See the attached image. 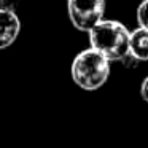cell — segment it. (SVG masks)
I'll use <instances>...</instances> for the list:
<instances>
[{"mask_svg": "<svg viewBox=\"0 0 148 148\" xmlns=\"http://www.w3.org/2000/svg\"><path fill=\"white\" fill-rule=\"evenodd\" d=\"M72 80L84 91H96L110 77V61L94 48L83 49L72 62Z\"/></svg>", "mask_w": 148, "mask_h": 148, "instance_id": "obj_1", "label": "cell"}, {"mask_svg": "<svg viewBox=\"0 0 148 148\" xmlns=\"http://www.w3.org/2000/svg\"><path fill=\"white\" fill-rule=\"evenodd\" d=\"M18 7H19V0H0V8H2V10L16 13Z\"/></svg>", "mask_w": 148, "mask_h": 148, "instance_id": "obj_8", "label": "cell"}, {"mask_svg": "<svg viewBox=\"0 0 148 148\" xmlns=\"http://www.w3.org/2000/svg\"><path fill=\"white\" fill-rule=\"evenodd\" d=\"M129 51L142 61H148V30L143 27L132 30L129 35Z\"/></svg>", "mask_w": 148, "mask_h": 148, "instance_id": "obj_5", "label": "cell"}, {"mask_svg": "<svg viewBox=\"0 0 148 148\" xmlns=\"http://www.w3.org/2000/svg\"><path fill=\"white\" fill-rule=\"evenodd\" d=\"M69 18L75 29L89 32L105 13V0H69Z\"/></svg>", "mask_w": 148, "mask_h": 148, "instance_id": "obj_3", "label": "cell"}, {"mask_svg": "<svg viewBox=\"0 0 148 148\" xmlns=\"http://www.w3.org/2000/svg\"><path fill=\"white\" fill-rule=\"evenodd\" d=\"M21 32V21L13 11L0 8V49H5L16 42Z\"/></svg>", "mask_w": 148, "mask_h": 148, "instance_id": "obj_4", "label": "cell"}, {"mask_svg": "<svg viewBox=\"0 0 148 148\" xmlns=\"http://www.w3.org/2000/svg\"><path fill=\"white\" fill-rule=\"evenodd\" d=\"M137 23L138 27L148 30V0H143L137 8Z\"/></svg>", "mask_w": 148, "mask_h": 148, "instance_id": "obj_6", "label": "cell"}, {"mask_svg": "<svg viewBox=\"0 0 148 148\" xmlns=\"http://www.w3.org/2000/svg\"><path fill=\"white\" fill-rule=\"evenodd\" d=\"M140 96L145 102H148V77L142 81V86H140Z\"/></svg>", "mask_w": 148, "mask_h": 148, "instance_id": "obj_9", "label": "cell"}, {"mask_svg": "<svg viewBox=\"0 0 148 148\" xmlns=\"http://www.w3.org/2000/svg\"><path fill=\"white\" fill-rule=\"evenodd\" d=\"M91 48L103 54L108 61H119L129 51V32L119 21H99L89 30Z\"/></svg>", "mask_w": 148, "mask_h": 148, "instance_id": "obj_2", "label": "cell"}, {"mask_svg": "<svg viewBox=\"0 0 148 148\" xmlns=\"http://www.w3.org/2000/svg\"><path fill=\"white\" fill-rule=\"evenodd\" d=\"M119 62H121L126 69H135L138 64H140V59H138L135 54H132L131 51H127L121 59H119Z\"/></svg>", "mask_w": 148, "mask_h": 148, "instance_id": "obj_7", "label": "cell"}]
</instances>
